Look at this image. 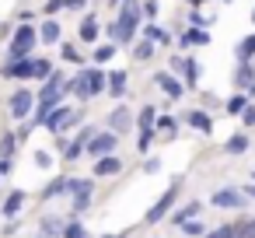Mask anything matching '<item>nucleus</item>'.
Returning <instances> with one entry per match:
<instances>
[{"mask_svg":"<svg viewBox=\"0 0 255 238\" xmlns=\"http://www.w3.org/2000/svg\"><path fill=\"white\" fill-rule=\"evenodd\" d=\"M234 53H238V60H255V32H252V35H245V39L238 42V49H234Z\"/></svg>","mask_w":255,"mask_h":238,"instance_id":"nucleus-33","label":"nucleus"},{"mask_svg":"<svg viewBox=\"0 0 255 238\" xmlns=\"http://www.w3.org/2000/svg\"><path fill=\"white\" fill-rule=\"evenodd\" d=\"M154 130L164 133V137H175V133H178V119H175V116H157V119H154Z\"/></svg>","mask_w":255,"mask_h":238,"instance_id":"nucleus-30","label":"nucleus"},{"mask_svg":"<svg viewBox=\"0 0 255 238\" xmlns=\"http://www.w3.org/2000/svg\"><path fill=\"white\" fill-rule=\"evenodd\" d=\"M63 4H67V11H81V7L88 4V0H63Z\"/></svg>","mask_w":255,"mask_h":238,"instance_id":"nucleus-48","label":"nucleus"},{"mask_svg":"<svg viewBox=\"0 0 255 238\" xmlns=\"http://www.w3.org/2000/svg\"><path fill=\"white\" fill-rule=\"evenodd\" d=\"M60 11H67L63 0H46V14H49V18H53V14H60Z\"/></svg>","mask_w":255,"mask_h":238,"instance_id":"nucleus-44","label":"nucleus"},{"mask_svg":"<svg viewBox=\"0 0 255 238\" xmlns=\"http://www.w3.org/2000/svg\"><path fill=\"white\" fill-rule=\"evenodd\" d=\"M60 238H91V235L84 231V224H81V221H70V224H63Z\"/></svg>","mask_w":255,"mask_h":238,"instance_id":"nucleus-35","label":"nucleus"},{"mask_svg":"<svg viewBox=\"0 0 255 238\" xmlns=\"http://www.w3.org/2000/svg\"><path fill=\"white\" fill-rule=\"evenodd\" d=\"M185 123H189L196 133H203V137H210V133H213V119H210V112H203V109L185 112Z\"/></svg>","mask_w":255,"mask_h":238,"instance_id":"nucleus-15","label":"nucleus"},{"mask_svg":"<svg viewBox=\"0 0 255 238\" xmlns=\"http://www.w3.org/2000/svg\"><path fill=\"white\" fill-rule=\"evenodd\" d=\"M60 60H67V63H84V53H81L77 46H63V42H60Z\"/></svg>","mask_w":255,"mask_h":238,"instance_id":"nucleus-36","label":"nucleus"},{"mask_svg":"<svg viewBox=\"0 0 255 238\" xmlns=\"http://www.w3.org/2000/svg\"><path fill=\"white\" fill-rule=\"evenodd\" d=\"M154 133H157L154 126H140V133H136V151H140L143 158H147V151H150V144H154Z\"/></svg>","mask_w":255,"mask_h":238,"instance_id":"nucleus-31","label":"nucleus"},{"mask_svg":"<svg viewBox=\"0 0 255 238\" xmlns=\"http://www.w3.org/2000/svg\"><path fill=\"white\" fill-rule=\"evenodd\" d=\"M241 123H245V130H252V126H255V98L245 105V112H241Z\"/></svg>","mask_w":255,"mask_h":238,"instance_id":"nucleus-41","label":"nucleus"},{"mask_svg":"<svg viewBox=\"0 0 255 238\" xmlns=\"http://www.w3.org/2000/svg\"><path fill=\"white\" fill-rule=\"evenodd\" d=\"M178 196H182V182H171L150 207H147V214H143V224H161L171 210H175V203H178Z\"/></svg>","mask_w":255,"mask_h":238,"instance_id":"nucleus-3","label":"nucleus"},{"mask_svg":"<svg viewBox=\"0 0 255 238\" xmlns=\"http://www.w3.org/2000/svg\"><path fill=\"white\" fill-rule=\"evenodd\" d=\"M42 200H56V196H70V179L67 175H56V179H49L46 186H42V193H39Z\"/></svg>","mask_w":255,"mask_h":238,"instance_id":"nucleus-16","label":"nucleus"},{"mask_svg":"<svg viewBox=\"0 0 255 238\" xmlns=\"http://www.w3.org/2000/svg\"><path fill=\"white\" fill-rule=\"evenodd\" d=\"M143 172H147V175H157V172H161V161H157V158H147V161H143Z\"/></svg>","mask_w":255,"mask_h":238,"instance_id":"nucleus-46","label":"nucleus"},{"mask_svg":"<svg viewBox=\"0 0 255 238\" xmlns=\"http://www.w3.org/2000/svg\"><path fill=\"white\" fill-rule=\"evenodd\" d=\"M53 70H56L53 60H46V56H32V81H46Z\"/></svg>","mask_w":255,"mask_h":238,"instance_id":"nucleus-23","label":"nucleus"},{"mask_svg":"<svg viewBox=\"0 0 255 238\" xmlns=\"http://www.w3.org/2000/svg\"><path fill=\"white\" fill-rule=\"evenodd\" d=\"M32 18H35L32 11H21V14H18V25H32Z\"/></svg>","mask_w":255,"mask_h":238,"instance_id":"nucleus-49","label":"nucleus"},{"mask_svg":"<svg viewBox=\"0 0 255 238\" xmlns=\"http://www.w3.org/2000/svg\"><path fill=\"white\" fill-rule=\"evenodd\" d=\"M0 179H4V175H0Z\"/></svg>","mask_w":255,"mask_h":238,"instance_id":"nucleus-57","label":"nucleus"},{"mask_svg":"<svg viewBox=\"0 0 255 238\" xmlns=\"http://www.w3.org/2000/svg\"><path fill=\"white\" fill-rule=\"evenodd\" d=\"M182 231H185V235H192V238H196V235H199V238L206 235V228H203V221H199V217H192V221H185V224H182Z\"/></svg>","mask_w":255,"mask_h":238,"instance_id":"nucleus-39","label":"nucleus"},{"mask_svg":"<svg viewBox=\"0 0 255 238\" xmlns=\"http://www.w3.org/2000/svg\"><path fill=\"white\" fill-rule=\"evenodd\" d=\"M0 77H7V81H28L32 77V56L28 60H4Z\"/></svg>","mask_w":255,"mask_h":238,"instance_id":"nucleus-9","label":"nucleus"},{"mask_svg":"<svg viewBox=\"0 0 255 238\" xmlns=\"http://www.w3.org/2000/svg\"><path fill=\"white\" fill-rule=\"evenodd\" d=\"M140 7H143V18H147V21H154V18H157V0H143Z\"/></svg>","mask_w":255,"mask_h":238,"instance_id":"nucleus-43","label":"nucleus"},{"mask_svg":"<svg viewBox=\"0 0 255 238\" xmlns=\"http://www.w3.org/2000/svg\"><path fill=\"white\" fill-rule=\"evenodd\" d=\"M189 4H192V7H199V4H203V0H189Z\"/></svg>","mask_w":255,"mask_h":238,"instance_id":"nucleus-51","label":"nucleus"},{"mask_svg":"<svg viewBox=\"0 0 255 238\" xmlns=\"http://www.w3.org/2000/svg\"><path fill=\"white\" fill-rule=\"evenodd\" d=\"M116 144H119V133L105 130V133H95L88 144H84V154L88 158H102V154H116Z\"/></svg>","mask_w":255,"mask_h":238,"instance_id":"nucleus-5","label":"nucleus"},{"mask_svg":"<svg viewBox=\"0 0 255 238\" xmlns=\"http://www.w3.org/2000/svg\"><path fill=\"white\" fill-rule=\"evenodd\" d=\"M234 238H255V217H245L241 224H234Z\"/></svg>","mask_w":255,"mask_h":238,"instance_id":"nucleus-37","label":"nucleus"},{"mask_svg":"<svg viewBox=\"0 0 255 238\" xmlns=\"http://www.w3.org/2000/svg\"><path fill=\"white\" fill-rule=\"evenodd\" d=\"M154 119H157V109L147 102V105L140 109V116H136V126H154Z\"/></svg>","mask_w":255,"mask_h":238,"instance_id":"nucleus-38","label":"nucleus"},{"mask_svg":"<svg viewBox=\"0 0 255 238\" xmlns=\"http://www.w3.org/2000/svg\"><path fill=\"white\" fill-rule=\"evenodd\" d=\"M25 200H28V193H25V189H14V193L4 200L0 214H4V217H18V214H21V207H25Z\"/></svg>","mask_w":255,"mask_h":238,"instance_id":"nucleus-19","label":"nucleus"},{"mask_svg":"<svg viewBox=\"0 0 255 238\" xmlns=\"http://www.w3.org/2000/svg\"><path fill=\"white\" fill-rule=\"evenodd\" d=\"M189 25H192V28H210V18H206V14H199V7H192Z\"/></svg>","mask_w":255,"mask_h":238,"instance_id":"nucleus-40","label":"nucleus"},{"mask_svg":"<svg viewBox=\"0 0 255 238\" xmlns=\"http://www.w3.org/2000/svg\"><path fill=\"white\" fill-rule=\"evenodd\" d=\"M248 102H252V95H248V91H238V95H231V98H227V105H224V109H227V116H241Z\"/></svg>","mask_w":255,"mask_h":238,"instance_id":"nucleus-25","label":"nucleus"},{"mask_svg":"<svg viewBox=\"0 0 255 238\" xmlns=\"http://www.w3.org/2000/svg\"><path fill=\"white\" fill-rule=\"evenodd\" d=\"M178 74L185 77V88H196V84H199V77H203V67H199L192 56H185V60H182V67H178Z\"/></svg>","mask_w":255,"mask_h":238,"instance_id":"nucleus-22","label":"nucleus"},{"mask_svg":"<svg viewBox=\"0 0 255 238\" xmlns=\"http://www.w3.org/2000/svg\"><path fill=\"white\" fill-rule=\"evenodd\" d=\"M140 21H143V7L136 4V0H126V4H119V11H116V21L109 25V39L116 46H129L136 39Z\"/></svg>","mask_w":255,"mask_h":238,"instance_id":"nucleus-1","label":"nucleus"},{"mask_svg":"<svg viewBox=\"0 0 255 238\" xmlns=\"http://www.w3.org/2000/svg\"><path fill=\"white\" fill-rule=\"evenodd\" d=\"M14 151H18V133L4 130L0 133V158H14Z\"/></svg>","mask_w":255,"mask_h":238,"instance_id":"nucleus-26","label":"nucleus"},{"mask_svg":"<svg viewBox=\"0 0 255 238\" xmlns=\"http://www.w3.org/2000/svg\"><path fill=\"white\" fill-rule=\"evenodd\" d=\"M199 214H203V203H199V200H189L185 207L171 210V224H178V228H182L185 221H192V217H199Z\"/></svg>","mask_w":255,"mask_h":238,"instance_id":"nucleus-18","label":"nucleus"},{"mask_svg":"<svg viewBox=\"0 0 255 238\" xmlns=\"http://www.w3.org/2000/svg\"><path fill=\"white\" fill-rule=\"evenodd\" d=\"M178 46H182V49H192V46H210V32H206V28H189V32H182Z\"/></svg>","mask_w":255,"mask_h":238,"instance_id":"nucleus-21","label":"nucleus"},{"mask_svg":"<svg viewBox=\"0 0 255 238\" xmlns=\"http://www.w3.org/2000/svg\"><path fill=\"white\" fill-rule=\"evenodd\" d=\"M105 238H126V235H105Z\"/></svg>","mask_w":255,"mask_h":238,"instance_id":"nucleus-52","label":"nucleus"},{"mask_svg":"<svg viewBox=\"0 0 255 238\" xmlns=\"http://www.w3.org/2000/svg\"><path fill=\"white\" fill-rule=\"evenodd\" d=\"M154 53H157V42H150V39H143V42H136L133 46V60H154Z\"/></svg>","mask_w":255,"mask_h":238,"instance_id":"nucleus-29","label":"nucleus"},{"mask_svg":"<svg viewBox=\"0 0 255 238\" xmlns=\"http://www.w3.org/2000/svg\"><path fill=\"white\" fill-rule=\"evenodd\" d=\"M81 158H84V140H81V137L67 140V144H63V161H81Z\"/></svg>","mask_w":255,"mask_h":238,"instance_id":"nucleus-27","label":"nucleus"},{"mask_svg":"<svg viewBox=\"0 0 255 238\" xmlns=\"http://www.w3.org/2000/svg\"><path fill=\"white\" fill-rule=\"evenodd\" d=\"M252 25H255V11H252Z\"/></svg>","mask_w":255,"mask_h":238,"instance_id":"nucleus-53","label":"nucleus"},{"mask_svg":"<svg viewBox=\"0 0 255 238\" xmlns=\"http://www.w3.org/2000/svg\"><path fill=\"white\" fill-rule=\"evenodd\" d=\"M126 88H129V74H126V70H109V88H105V91H109L116 102L126 95Z\"/></svg>","mask_w":255,"mask_h":238,"instance_id":"nucleus-17","label":"nucleus"},{"mask_svg":"<svg viewBox=\"0 0 255 238\" xmlns=\"http://www.w3.org/2000/svg\"><path fill=\"white\" fill-rule=\"evenodd\" d=\"M119 4H126V0H112V7H119Z\"/></svg>","mask_w":255,"mask_h":238,"instance_id":"nucleus-50","label":"nucleus"},{"mask_svg":"<svg viewBox=\"0 0 255 238\" xmlns=\"http://www.w3.org/2000/svg\"><path fill=\"white\" fill-rule=\"evenodd\" d=\"M81 119H84V112H81V109H74V105L60 102V105H56V109L46 116V123H42V126H46L53 137H60V133H67V130H74Z\"/></svg>","mask_w":255,"mask_h":238,"instance_id":"nucleus-2","label":"nucleus"},{"mask_svg":"<svg viewBox=\"0 0 255 238\" xmlns=\"http://www.w3.org/2000/svg\"><path fill=\"white\" fill-rule=\"evenodd\" d=\"M234 84L238 91H255V63L252 60H238V70H234Z\"/></svg>","mask_w":255,"mask_h":238,"instance_id":"nucleus-11","label":"nucleus"},{"mask_svg":"<svg viewBox=\"0 0 255 238\" xmlns=\"http://www.w3.org/2000/svg\"><path fill=\"white\" fill-rule=\"evenodd\" d=\"M35 165H39V168H49V165H53V154H49V151H35Z\"/></svg>","mask_w":255,"mask_h":238,"instance_id":"nucleus-45","label":"nucleus"},{"mask_svg":"<svg viewBox=\"0 0 255 238\" xmlns=\"http://www.w3.org/2000/svg\"><path fill=\"white\" fill-rule=\"evenodd\" d=\"M77 35H81V42H84V46H95V42H98V35H102L98 14H84V18H81V25H77Z\"/></svg>","mask_w":255,"mask_h":238,"instance_id":"nucleus-12","label":"nucleus"},{"mask_svg":"<svg viewBox=\"0 0 255 238\" xmlns=\"http://www.w3.org/2000/svg\"><path fill=\"white\" fill-rule=\"evenodd\" d=\"M116 53H119V46H116V42H105V46H95V63L102 67V63H109V60H112Z\"/></svg>","mask_w":255,"mask_h":238,"instance_id":"nucleus-34","label":"nucleus"},{"mask_svg":"<svg viewBox=\"0 0 255 238\" xmlns=\"http://www.w3.org/2000/svg\"><path fill=\"white\" fill-rule=\"evenodd\" d=\"M70 196H74V214H84L91 196H95V182L91 179H70Z\"/></svg>","mask_w":255,"mask_h":238,"instance_id":"nucleus-7","label":"nucleus"},{"mask_svg":"<svg viewBox=\"0 0 255 238\" xmlns=\"http://www.w3.org/2000/svg\"><path fill=\"white\" fill-rule=\"evenodd\" d=\"M60 231H63V224L56 221V217H42V224H39V238H60Z\"/></svg>","mask_w":255,"mask_h":238,"instance_id":"nucleus-32","label":"nucleus"},{"mask_svg":"<svg viewBox=\"0 0 255 238\" xmlns=\"http://www.w3.org/2000/svg\"><path fill=\"white\" fill-rule=\"evenodd\" d=\"M154 84H157V88H161V91H164L171 102H178V98L185 95V84H182V81H178L171 70H157V74H154Z\"/></svg>","mask_w":255,"mask_h":238,"instance_id":"nucleus-8","label":"nucleus"},{"mask_svg":"<svg viewBox=\"0 0 255 238\" xmlns=\"http://www.w3.org/2000/svg\"><path fill=\"white\" fill-rule=\"evenodd\" d=\"M95 133H98V130H95V126H84V130H81V133H77V137H81V140H84V144H88V140H91V137H95Z\"/></svg>","mask_w":255,"mask_h":238,"instance_id":"nucleus-47","label":"nucleus"},{"mask_svg":"<svg viewBox=\"0 0 255 238\" xmlns=\"http://www.w3.org/2000/svg\"><path fill=\"white\" fill-rule=\"evenodd\" d=\"M210 203H213V207H220V210H241V207L248 203V196H245V189L227 186V189H217V193L210 196Z\"/></svg>","mask_w":255,"mask_h":238,"instance_id":"nucleus-6","label":"nucleus"},{"mask_svg":"<svg viewBox=\"0 0 255 238\" xmlns=\"http://www.w3.org/2000/svg\"><path fill=\"white\" fill-rule=\"evenodd\" d=\"M95 179H109V175H119L123 172V158L119 154H102V158H95Z\"/></svg>","mask_w":255,"mask_h":238,"instance_id":"nucleus-10","label":"nucleus"},{"mask_svg":"<svg viewBox=\"0 0 255 238\" xmlns=\"http://www.w3.org/2000/svg\"><path fill=\"white\" fill-rule=\"evenodd\" d=\"M129 126H133V112H129L126 105H116V109L109 112V130H112V133H126Z\"/></svg>","mask_w":255,"mask_h":238,"instance_id":"nucleus-13","label":"nucleus"},{"mask_svg":"<svg viewBox=\"0 0 255 238\" xmlns=\"http://www.w3.org/2000/svg\"><path fill=\"white\" fill-rule=\"evenodd\" d=\"M248 151V137L245 133H234V137H227V144H224V154H231V158H241Z\"/></svg>","mask_w":255,"mask_h":238,"instance_id":"nucleus-24","label":"nucleus"},{"mask_svg":"<svg viewBox=\"0 0 255 238\" xmlns=\"http://www.w3.org/2000/svg\"><path fill=\"white\" fill-rule=\"evenodd\" d=\"M105 88H109V70H102V67H88V95L98 98Z\"/></svg>","mask_w":255,"mask_h":238,"instance_id":"nucleus-14","label":"nucleus"},{"mask_svg":"<svg viewBox=\"0 0 255 238\" xmlns=\"http://www.w3.org/2000/svg\"><path fill=\"white\" fill-rule=\"evenodd\" d=\"M7 112H11L14 119H28V116L35 112V95H32L28 88H18V91L7 98Z\"/></svg>","mask_w":255,"mask_h":238,"instance_id":"nucleus-4","label":"nucleus"},{"mask_svg":"<svg viewBox=\"0 0 255 238\" xmlns=\"http://www.w3.org/2000/svg\"><path fill=\"white\" fill-rule=\"evenodd\" d=\"M143 39H150V42H161V46H171V35H168L164 28H157L154 21H147V28H143Z\"/></svg>","mask_w":255,"mask_h":238,"instance_id":"nucleus-28","label":"nucleus"},{"mask_svg":"<svg viewBox=\"0 0 255 238\" xmlns=\"http://www.w3.org/2000/svg\"><path fill=\"white\" fill-rule=\"evenodd\" d=\"M252 182H255V172H252Z\"/></svg>","mask_w":255,"mask_h":238,"instance_id":"nucleus-55","label":"nucleus"},{"mask_svg":"<svg viewBox=\"0 0 255 238\" xmlns=\"http://www.w3.org/2000/svg\"><path fill=\"white\" fill-rule=\"evenodd\" d=\"M203 238H234V228H227V224H224V228H213V231H206Z\"/></svg>","mask_w":255,"mask_h":238,"instance_id":"nucleus-42","label":"nucleus"},{"mask_svg":"<svg viewBox=\"0 0 255 238\" xmlns=\"http://www.w3.org/2000/svg\"><path fill=\"white\" fill-rule=\"evenodd\" d=\"M224 4H234V0H224Z\"/></svg>","mask_w":255,"mask_h":238,"instance_id":"nucleus-54","label":"nucleus"},{"mask_svg":"<svg viewBox=\"0 0 255 238\" xmlns=\"http://www.w3.org/2000/svg\"><path fill=\"white\" fill-rule=\"evenodd\" d=\"M39 42H42V46H56V42H60V21H56V18H46V21L39 25Z\"/></svg>","mask_w":255,"mask_h":238,"instance_id":"nucleus-20","label":"nucleus"},{"mask_svg":"<svg viewBox=\"0 0 255 238\" xmlns=\"http://www.w3.org/2000/svg\"><path fill=\"white\" fill-rule=\"evenodd\" d=\"M252 98H255V91H252Z\"/></svg>","mask_w":255,"mask_h":238,"instance_id":"nucleus-56","label":"nucleus"}]
</instances>
